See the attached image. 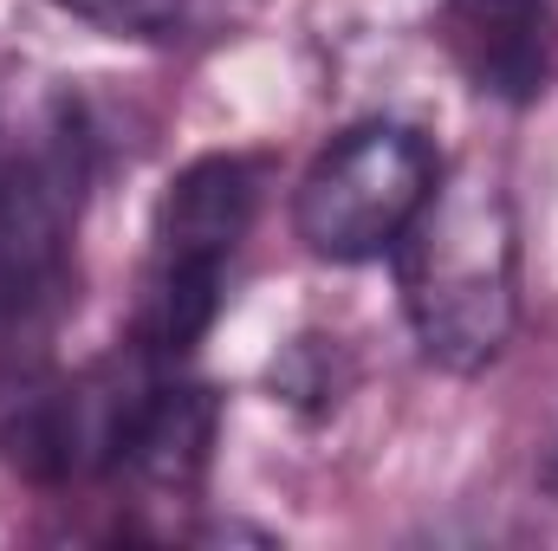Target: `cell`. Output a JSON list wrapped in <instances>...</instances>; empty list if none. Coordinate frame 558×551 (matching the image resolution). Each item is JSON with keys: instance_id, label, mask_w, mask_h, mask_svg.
I'll list each match as a JSON object with an SVG mask.
<instances>
[{"instance_id": "obj_6", "label": "cell", "mask_w": 558, "mask_h": 551, "mask_svg": "<svg viewBox=\"0 0 558 551\" xmlns=\"http://www.w3.org/2000/svg\"><path fill=\"white\" fill-rule=\"evenodd\" d=\"M553 474H558V467H553Z\"/></svg>"}, {"instance_id": "obj_3", "label": "cell", "mask_w": 558, "mask_h": 551, "mask_svg": "<svg viewBox=\"0 0 558 551\" xmlns=\"http://www.w3.org/2000/svg\"><path fill=\"white\" fill-rule=\"evenodd\" d=\"M441 188V156L416 124L364 118L325 143L292 188V234L325 267H371L403 247L428 195Z\"/></svg>"}, {"instance_id": "obj_1", "label": "cell", "mask_w": 558, "mask_h": 551, "mask_svg": "<svg viewBox=\"0 0 558 551\" xmlns=\"http://www.w3.org/2000/svg\"><path fill=\"white\" fill-rule=\"evenodd\" d=\"M397 285L422 357L448 377H481L520 325V228L494 175H441L403 234Z\"/></svg>"}, {"instance_id": "obj_4", "label": "cell", "mask_w": 558, "mask_h": 551, "mask_svg": "<svg viewBox=\"0 0 558 551\" xmlns=\"http://www.w3.org/2000/svg\"><path fill=\"white\" fill-rule=\"evenodd\" d=\"M428 39L468 91L533 105L558 72V0H435Z\"/></svg>"}, {"instance_id": "obj_5", "label": "cell", "mask_w": 558, "mask_h": 551, "mask_svg": "<svg viewBox=\"0 0 558 551\" xmlns=\"http://www.w3.org/2000/svg\"><path fill=\"white\" fill-rule=\"evenodd\" d=\"M72 20L111 33V39H169L189 20V0H52Z\"/></svg>"}, {"instance_id": "obj_2", "label": "cell", "mask_w": 558, "mask_h": 551, "mask_svg": "<svg viewBox=\"0 0 558 551\" xmlns=\"http://www.w3.org/2000/svg\"><path fill=\"white\" fill-rule=\"evenodd\" d=\"M260 215V156L215 149L195 156L156 201L149 221V260H143V298L131 318V338L143 357L189 370L202 338L221 318L228 267Z\"/></svg>"}]
</instances>
